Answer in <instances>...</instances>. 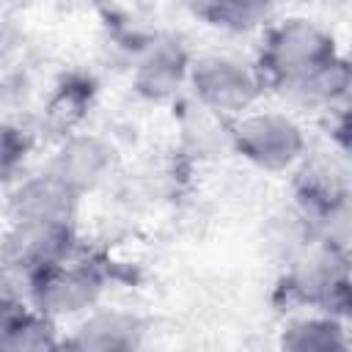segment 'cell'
<instances>
[{"instance_id": "cell-1", "label": "cell", "mask_w": 352, "mask_h": 352, "mask_svg": "<svg viewBox=\"0 0 352 352\" xmlns=\"http://www.w3.org/2000/svg\"><path fill=\"white\" fill-rule=\"evenodd\" d=\"M344 60L336 38L305 16H286L267 25L258 72L264 82L305 99L308 91Z\"/></svg>"}, {"instance_id": "cell-2", "label": "cell", "mask_w": 352, "mask_h": 352, "mask_svg": "<svg viewBox=\"0 0 352 352\" xmlns=\"http://www.w3.org/2000/svg\"><path fill=\"white\" fill-rule=\"evenodd\" d=\"M231 140L242 160L267 173L292 170L308 157V135L302 124L280 110H248L236 116Z\"/></svg>"}, {"instance_id": "cell-3", "label": "cell", "mask_w": 352, "mask_h": 352, "mask_svg": "<svg viewBox=\"0 0 352 352\" xmlns=\"http://www.w3.org/2000/svg\"><path fill=\"white\" fill-rule=\"evenodd\" d=\"M74 242L72 223L8 220L0 236V275L14 289L25 286L28 292L36 278L74 253Z\"/></svg>"}, {"instance_id": "cell-4", "label": "cell", "mask_w": 352, "mask_h": 352, "mask_svg": "<svg viewBox=\"0 0 352 352\" xmlns=\"http://www.w3.org/2000/svg\"><path fill=\"white\" fill-rule=\"evenodd\" d=\"M187 85L198 104L217 116H242L256 107L264 77L258 66L226 52H212L190 63Z\"/></svg>"}, {"instance_id": "cell-5", "label": "cell", "mask_w": 352, "mask_h": 352, "mask_svg": "<svg viewBox=\"0 0 352 352\" xmlns=\"http://www.w3.org/2000/svg\"><path fill=\"white\" fill-rule=\"evenodd\" d=\"M25 294L28 302L52 322L80 319L99 305L104 294V270L96 261L80 258L74 250L69 258L36 278Z\"/></svg>"}, {"instance_id": "cell-6", "label": "cell", "mask_w": 352, "mask_h": 352, "mask_svg": "<svg viewBox=\"0 0 352 352\" xmlns=\"http://www.w3.org/2000/svg\"><path fill=\"white\" fill-rule=\"evenodd\" d=\"M80 192L69 187L58 173L38 170L16 184L8 192V220H36V223H72L80 209Z\"/></svg>"}, {"instance_id": "cell-7", "label": "cell", "mask_w": 352, "mask_h": 352, "mask_svg": "<svg viewBox=\"0 0 352 352\" xmlns=\"http://www.w3.org/2000/svg\"><path fill=\"white\" fill-rule=\"evenodd\" d=\"M47 168L85 195L110 179L116 168V148L94 132H74L58 143Z\"/></svg>"}, {"instance_id": "cell-8", "label": "cell", "mask_w": 352, "mask_h": 352, "mask_svg": "<svg viewBox=\"0 0 352 352\" xmlns=\"http://www.w3.org/2000/svg\"><path fill=\"white\" fill-rule=\"evenodd\" d=\"M143 322L132 311L121 308H91L82 314L69 338H60L63 346L74 349H135L143 341Z\"/></svg>"}, {"instance_id": "cell-9", "label": "cell", "mask_w": 352, "mask_h": 352, "mask_svg": "<svg viewBox=\"0 0 352 352\" xmlns=\"http://www.w3.org/2000/svg\"><path fill=\"white\" fill-rule=\"evenodd\" d=\"M190 58L184 47L173 38H154L140 52L135 63V85L148 99H165L170 96L182 82H187Z\"/></svg>"}, {"instance_id": "cell-10", "label": "cell", "mask_w": 352, "mask_h": 352, "mask_svg": "<svg viewBox=\"0 0 352 352\" xmlns=\"http://www.w3.org/2000/svg\"><path fill=\"white\" fill-rule=\"evenodd\" d=\"M280 346L294 352H336L349 349L344 316L327 311H311L292 319L280 333Z\"/></svg>"}, {"instance_id": "cell-11", "label": "cell", "mask_w": 352, "mask_h": 352, "mask_svg": "<svg viewBox=\"0 0 352 352\" xmlns=\"http://www.w3.org/2000/svg\"><path fill=\"white\" fill-rule=\"evenodd\" d=\"M195 16L226 33H248L267 28L278 0H190Z\"/></svg>"}, {"instance_id": "cell-12", "label": "cell", "mask_w": 352, "mask_h": 352, "mask_svg": "<svg viewBox=\"0 0 352 352\" xmlns=\"http://www.w3.org/2000/svg\"><path fill=\"white\" fill-rule=\"evenodd\" d=\"M60 346L58 322L38 314L33 305H16L0 324V349H52Z\"/></svg>"}, {"instance_id": "cell-13", "label": "cell", "mask_w": 352, "mask_h": 352, "mask_svg": "<svg viewBox=\"0 0 352 352\" xmlns=\"http://www.w3.org/2000/svg\"><path fill=\"white\" fill-rule=\"evenodd\" d=\"M28 154V138L8 124H0V182L19 173Z\"/></svg>"}, {"instance_id": "cell-14", "label": "cell", "mask_w": 352, "mask_h": 352, "mask_svg": "<svg viewBox=\"0 0 352 352\" xmlns=\"http://www.w3.org/2000/svg\"><path fill=\"white\" fill-rule=\"evenodd\" d=\"M16 305H22V300H19L16 289H14V286L0 275V324H3V319H6Z\"/></svg>"}]
</instances>
